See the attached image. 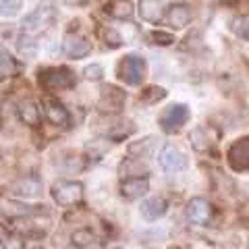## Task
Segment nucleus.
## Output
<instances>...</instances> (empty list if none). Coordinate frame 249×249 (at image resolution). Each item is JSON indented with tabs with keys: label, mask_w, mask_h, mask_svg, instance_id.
<instances>
[{
	"label": "nucleus",
	"mask_w": 249,
	"mask_h": 249,
	"mask_svg": "<svg viewBox=\"0 0 249 249\" xmlns=\"http://www.w3.org/2000/svg\"><path fill=\"white\" fill-rule=\"evenodd\" d=\"M58 17V11L56 6L50 4V2H44L40 6H36L29 15H25V19L21 21V29L25 36L31 34H42V31L50 29L54 25V21Z\"/></svg>",
	"instance_id": "nucleus-1"
},
{
	"label": "nucleus",
	"mask_w": 249,
	"mask_h": 249,
	"mask_svg": "<svg viewBox=\"0 0 249 249\" xmlns=\"http://www.w3.org/2000/svg\"><path fill=\"white\" fill-rule=\"evenodd\" d=\"M37 81L44 89L56 91V89H71L75 88V75L67 67H48L37 73Z\"/></svg>",
	"instance_id": "nucleus-2"
},
{
	"label": "nucleus",
	"mask_w": 249,
	"mask_h": 249,
	"mask_svg": "<svg viewBox=\"0 0 249 249\" xmlns=\"http://www.w3.org/2000/svg\"><path fill=\"white\" fill-rule=\"evenodd\" d=\"M145 73H147L145 58L137 56V54H127L116 65V75L127 85H139L145 79Z\"/></svg>",
	"instance_id": "nucleus-3"
},
{
	"label": "nucleus",
	"mask_w": 249,
	"mask_h": 249,
	"mask_svg": "<svg viewBox=\"0 0 249 249\" xmlns=\"http://www.w3.org/2000/svg\"><path fill=\"white\" fill-rule=\"evenodd\" d=\"M52 197L62 208L79 206L83 201V185L77 181H56L52 185Z\"/></svg>",
	"instance_id": "nucleus-4"
},
{
	"label": "nucleus",
	"mask_w": 249,
	"mask_h": 249,
	"mask_svg": "<svg viewBox=\"0 0 249 249\" xmlns=\"http://www.w3.org/2000/svg\"><path fill=\"white\" fill-rule=\"evenodd\" d=\"M40 212L42 210L37 206L23 204L19 199H13V197L0 193V216H4L6 220H23V218H31Z\"/></svg>",
	"instance_id": "nucleus-5"
},
{
	"label": "nucleus",
	"mask_w": 249,
	"mask_h": 249,
	"mask_svg": "<svg viewBox=\"0 0 249 249\" xmlns=\"http://www.w3.org/2000/svg\"><path fill=\"white\" fill-rule=\"evenodd\" d=\"M227 162L235 173H245L249 170V137H241L232 142L227 152Z\"/></svg>",
	"instance_id": "nucleus-6"
},
{
	"label": "nucleus",
	"mask_w": 249,
	"mask_h": 249,
	"mask_svg": "<svg viewBox=\"0 0 249 249\" xmlns=\"http://www.w3.org/2000/svg\"><path fill=\"white\" fill-rule=\"evenodd\" d=\"M189 121V108L185 104H173L160 114V127L166 133H175Z\"/></svg>",
	"instance_id": "nucleus-7"
},
{
	"label": "nucleus",
	"mask_w": 249,
	"mask_h": 249,
	"mask_svg": "<svg viewBox=\"0 0 249 249\" xmlns=\"http://www.w3.org/2000/svg\"><path fill=\"white\" fill-rule=\"evenodd\" d=\"M185 214H187V220H189L191 224L206 227V224L212 222L214 210H212V206H210L208 199H204V197H193V199H189V204H187Z\"/></svg>",
	"instance_id": "nucleus-8"
},
{
	"label": "nucleus",
	"mask_w": 249,
	"mask_h": 249,
	"mask_svg": "<svg viewBox=\"0 0 249 249\" xmlns=\"http://www.w3.org/2000/svg\"><path fill=\"white\" fill-rule=\"evenodd\" d=\"M158 162L166 173H178V170H183L187 166V158H185L183 150L175 143H166L164 147H162V152L158 156Z\"/></svg>",
	"instance_id": "nucleus-9"
},
{
	"label": "nucleus",
	"mask_w": 249,
	"mask_h": 249,
	"mask_svg": "<svg viewBox=\"0 0 249 249\" xmlns=\"http://www.w3.org/2000/svg\"><path fill=\"white\" fill-rule=\"evenodd\" d=\"M124 91H121L119 88L114 85H106L100 93V100H98V108L102 112H108V114H114V112H121V108L124 104Z\"/></svg>",
	"instance_id": "nucleus-10"
},
{
	"label": "nucleus",
	"mask_w": 249,
	"mask_h": 249,
	"mask_svg": "<svg viewBox=\"0 0 249 249\" xmlns=\"http://www.w3.org/2000/svg\"><path fill=\"white\" fill-rule=\"evenodd\" d=\"M62 52L69 58H83L91 52V44L79 34H67L62 37Z\"/></svg>",
	"instance_id": "nucleus-11"
},
{
	"label": "nucleus",
	"mask_w": 249,
	"mask_h": 249,
	"mask_svg": "<svg viewBox=\"0 0 249 249\" xmlns=\"http://www.w3.org/2000/svg\"><path fill=\"white\" fill-rule=\"evenodd\" d=\"M147 191H150V181H147V177H129L121 183V196L129 201L143 197Z\"/></svg>",
	"instance_id": "nucleus-12"
},
{
	"label": "nucleus",
	"mask_w": 249,
	"mask_h": 249,
	"mask_svg": "<svg viewBox=\"0 0 249 249\" xmlns=\"http://www.w3.org/2000/svg\"><path fill=\"white\" fill-rule=\"evenodd\" d=\"M44 114H46V119H48V123L56 124V127H67L69 121H71L69 110L62 106V102H58V100H54V98L44 100Z\"/></svg>",
	"instance_id": "nucleus-13"
},
{
	"label": "nucleus",
	"mask_w": 249,
	"mask_h": 249,
	"mask_svg": "<svg viewBox=\"0 0 249 249\" xmlns=\"http://www.w3.org/2000/svg\"><path fill=\"white\" fill-rule=\"evenodd\" d=\"M137 13L147 23H160V19L164 17V4L162 0H139Z\"/></svg>",
	"instance_id": "nucleus-14"
},
{
	"label": "nucleus",
	"mask_w": 249,
	"mask_h": 249,
	"mask_svg": "<svg viewBox=\"0 0 249 249\" xmlns=\"http://www.w3.org/2000/svg\"><path fill=\"white\" fill-rule=\"evenodd\" d=\"M191 19H193V13H191V9L187 4H173L168 9V13H166V21H168V25L173 29L187 27L191 23Z\"/></svg>",
	"instance_id": "nucleus-15"
},
{
	"label": "nucleus",
	"mask_w": 249,
	"mask_h": 249,
	"mask_svg": "<svg viewBox=\"0 0 249 249\" xmlns=\"http://www.w3.org/2000/svg\"><path fill=\"white\" fill-rule=\"evenodd\" d=\"M166 210H168V204H166L164 197H150L142 204V216L145 220L154 222V220H158V218L164 216Z\"/></svg>",
	"instance_id": "nucleus-16"
},
{
	"label": "nucleus",
	"mask_w": 249,
	"mask_h": 249,
	"mask_svg": "<svg viewBox=\"0 0 249 249\" xmlns=\"http://www.w3.org/2000/svg\"><path fill=\"white\" fill-rule=\"evenodd\" d=\"M17 112H19V119L29 124V127H37L42 121V112H40V108H37L36 102H31V100H25V102H21L19 108H17Z\"/></svg>",
	"instance_id": "nucleus-17"
},
{
	"label": "nucleus",
	"mask_w": 249,
	"mask_h": 249,
	"mask_svg": "<svg viewBox=\"0 0 249 249\" xmlns=\"http://www.w3.org/2000/svg\"><path fill=\"white\" fill-rule=\"evenodd\" d=\"M15 193L23 197H37L42 193V181L36 177H25L19 183H15Z\"/></svg>",
	"instance_id": "nucleus-18"
},
{
	"label": "nucleus",
	"mask_w": 249,
	"mask_h": 249,
	"mask_svg": "<svg viewBox=\"0 0 249 249\" xmlns=\"http://www.w3.org/2000/svg\"><path fill=\"white\" fill-rule=\"evenodd\" d=\"M104 9L114 19H131L133 17V4H131V0H112V2H108Z\"/></svg>",
	"instance_id": "nucleus-19"
},
{
	"label": "nucleus",
	"mask_w": 249,
	"mask_h": 249,
	"mask_svg": "<svg viewBox=\"0 0 249 249\" xmlns=\"http://www.w3.org/2000/svg\"><path fill=\"white\" fill-rule=\"evenodd\" d=\"M189 142H191V145L196 147L197 152H206V150H210V147L214 145V139L210 137V129L208 127L193 129L191 135H189Z\"/></svg>",
	"instance_id": "nucleus-20"
},
{
	"label": "nucleus",
	"mask_w": 249,
	"mask_h": 249,
	"mask_svg": "<svg viewBox=\"0 0 249 249\" xmlns=\"http://www.w3.org/2000/svg\"><path fill=\"white\" fill-rule=\"evenodd\" d=\"M0 247L2 249H25V243H23V237L19 232L6 229L4 224H0Z\"/></svg>",
	"instance_id": "nucleus-21"
},
{
	"label": "nucleus",
	"mask_w": 249,
	"mask_h": 249,
	"mask_svg": "<svg viewBox=\"0 0 249 249\" xmlns=\"http://www.w3.org/2000/svg\"><path fill=\"white\" fill-rule=\"evenodd\" d=\"M17 60L13 58V54L4 48V46H0V81L2 79H9V77H13L15 73H17Z\"/></svg>",
	"instance_id": "nucleus-22"
},
{
	"label": "nucleus",
	"mask_w": 249,
	"mask_h": 249,
	"mask_svg": "<svg viewBox=\"0 0 249 249\" xmlns=\"http://www.w3.org/2000/svg\"><path fill=\"white\" fill-rule=\"evenodd\" d=\"M154 147H156V137H145L139 143H131L129 154L137 156V158H150V156L154 154Z\"/></svg>",
	"instance_id": "nucleus-23"
},
{
	"label": "nucleus",
	"mask_w": 249,
	"mask_h": 249,
	"mask_svg": "<svg viewBox=\"0 0 249 249\" xmlns=\"http://www.w3.org/2000/svg\"><path fill=\"white\" fill-rule=\"evenodd\" d=\"M100 37H102L106 48H110V50H116V48L123 46V37L114 27H102L100 29Z\"/></svg>",
	"instance_id": "nucleus-24"
},
{
	"label": "nucleus",
	"mask_w": 249,
	"mask_h": 249,
	"mask_svg": "<svg viewBox=\"0 0 249 249\" xmlns=\"http://www.w3.org/2000/svg\"><path fill=\"white\" fill-rule=\"evenodd\" d=\"M73 245L75 247H91V245H98V237L91 232V229H79L73 232Z\"/></svg>",
	"instance_id": "nucleus-25"
},
{
	"label": "nucleus",
	"mask_w": 249,
	"mask_h": 249,
	"mask_svg": "<svg viewBox=\"0 0 249 249\" xmlns=\"http://www.w3.org/2000/svg\"><path fill=\"white\" fill-rule=\"evenodd\" d=\"M231 29L232 34L241 40H247L249 42V15H241V17H235L231 21Z\"/></svg>",
	"instance_id": "nucleus-26"
},
{
	"label": "nucleus",
	"mask_w": 249,
	"mask_h": 249,
	"mask_svg": "<svg viewBox=\"0 0 249 249\" xmlns=\"http://www.w3.org/2000/svg\"><path fill=\"white\" fill-rule=\"evenodd\" d=\"M166 98V89L164 88H147L142 91V96H139V100H142L143 104H156V102H160V100H164Z\"/></svg>",
	"instance_id": "nucleus-27"
},
{
	"label": "nucleus",
	"mask_w": 249,
	"mask_h": 249,
	"mask_svg": "<svg viewBox=\"0 0 249 249\" xmlns=\"http://www.w3.org/2000/svg\"><path fill=\"white\" fill-rule=\"evenodd\" d=\"M21 4H23V0H0V15L13 17V15L19 13Z\"/></svg>",
	"instance_id": "nucleus-28"
},
{
	"label": "nucleus",
	"mask_w": 249,
	"mask_h": 249,
	"mask_svg": "<svg viewBox=\"0 0 249 249\" xmlns=\"http://www.w3.org/2000/svg\"><path fill=\"white\" fill-rule=\"evenodd\" d=\"M83 75H85V79H89V81H100L104 75V69L100 65H89L83 69Z\"/></svg>",
	"instance_id": "nucleus-29"
},
{
	"label": "nucleus",
	"mask_w": 249,
	"mask_h": 249,
	"mask_svg": "<svg viewBox=\"0 0 249 249\" xmlns=\"http://www.w3.org/2000/svg\"><path fill=\"white\" fill-rule=\"evenodd\" d=\"M150 37L154 40V44H160V46H170L175 42V37L170 34H166V31H152Z\"/></svg>",
	"instance_id": "nucleus-30"
},
{
	"label": "nucleus",
	"mask_w": 249,
	"mask_h": 249,
	"mask_svg": "<svg viewBox=\"0 0 249 249\" xmlns=\"http://www.w3.org/2000/svg\"><path fill=\"white\" fill-rule=\"evenodd\" d=\"M65 4H85L88 0H62Z\"/></svg>",
	"instance_id": "nucleus-31"
},
{
	"label": "nucleus",
	"mask_w": 249,
	"mask_h": 249,
	"mask_svg": "<svg viewBox=\"0 0 249 249\" xmlns=\"http://www.w3.org/2000/svg\"><path fill=\"white\" fill-rule=\"evenodd\" d=\"M71 249H100V247H98V245H91V247H75V245H73Z\"/></svg>",
	"instance_id": "nucleus-32"
},
{
	"label": "nucleus",
	"mask_w": 249,
	"mask_h": 249,
	"mask_svg": "<svg viewBox=\"0 0 249 249\" xmlns=\"http://www.w3.org/2000/svg\"><path fill=\"white\" fill-rule=\"evenodd\" d=\"M112 249H123V247H112Z\"/></svg>",
	"instance_id": "nucleus-33"
}]
</instances>
